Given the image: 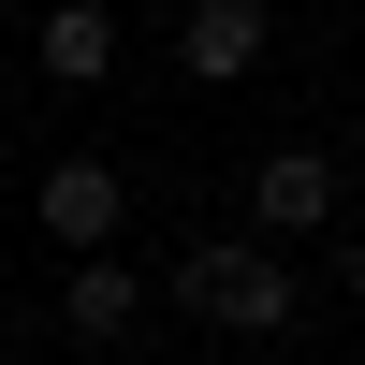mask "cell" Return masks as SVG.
I'll list each match as a JSON object with an SVG mask.
<instances>
[{
    "label": "cell",
    "mask_w": 365,
    "mask_h": 365,
    "mask_svg": "<svg viewBox=\"0 0 365 365\" xmlns=\"http://www.w3.org/2000/svg\"><path fill=\"white\" fill-rule=\"evenodd\" d=\"M175 307L220 336H292V263L249 234H205V249H175Z\"/></svg>",
    "instance_id": "cell-1"
},
{
    "label": "cell",
    "mask_w": 365,
    "mask_h": 365,
    "mask_svg": "<svg viewBox=\"0 0 365 365\" xmlns=\"http://www.w3.org/2000/svg\"><path fill=\"white\" fill-rule=\"evenodd\" d=\"M29 220L58 234V263H103V249H117V220H132V175L88 161V146H58V161L29 175Z\"/></svg>",
    "instance_id": "cell-2"
},
{
    "label": "cell",
    "mask_w": 365,
    "mask_h": 365,
    "mask_svg": "<svg viewBox=\"0 0 365 365\" xmlns=\"http://www.w3.org/2000/svg\"><path fill=\"white\" fill-rule=\"evenodd\" d=\"M322 220H336V161H322V146H263V175H249V249L322 234Z\"/></svg>",
    "instance_id": "cell-3"
},
{
    "label": "cell",
    "mask_w": 365,
    "mask_h": 365,
    "mask_svg": "<svg viewBox=\"0 0 365 365\" xmlns=\"http://www.w3.org/2000/svg\"><path fill=\"white\" fill-rule=\"evenodd\" d=\"M29 58H44V88H103L117 58H132V29H117L103 0H58V15L29 29Z\"/></svg>",
    "instance_id": "cell-4"
},
{
    "label": "cell",
    "mask_w": 365,
    "mask_h": 365,
    "mask_svg": "<svg viewBox=\"0 0 365 365\" xmlns=\"http://www.w3.org/2000/svg\"><path fill=\"white\" fill-rule=\"evenodd\" d=\"M132 322H146V278H132V263H58V336H88V351H103V336H132Z\"/></svg>",
    "instance_id": "cell-5"
},
{
    "label": "cell",
    "mask_w": 365,
    "mask_h": 365,
    "mask_svg": "<svg viewBox=\"0 0 365 365\" xmlns=\"http://www.w3.org/2000/svg\"><path fill=\"white\" fill-rule=\"evenodd\" d=\"M263 58V0H205V15H175V73L190 88H234Z\"/></svg>",
    "instance_id": "cell-6"
},
{
    "label": "cell",
    "mask_w": 365,
    "mask_h": 365,
    "mask_svg": "<svg viewBox=\"0 0 365 365\" xmlns=\"http://www.w3.org/2000/svg\"><path fill=\"white\" fill-rule=\"evenodd\" d=\"M336 278H351V292H365V234H351V249H336Z\"/></svg>",
    "instance_id": "cell-7"
}]
</instances>
